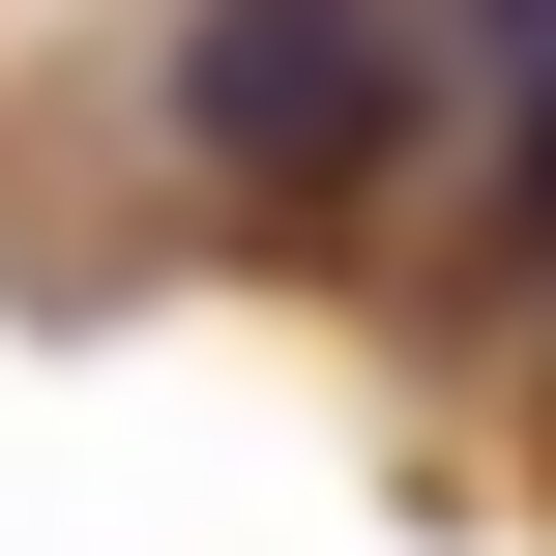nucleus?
I'll return each instance as SVG.
<instances>
[{"instance_id":"1","label":"nucleus","mask_w":556,"mask_h":556,"mask_svg":"<svg viewBox=\"0 0 556 556\" xmlns=\"http://www.w3.org/2000/svg\"><path fill=\"white\" fill-rule=\"evenodd\" d=\"M410 117H440V29H410V0H176V147H205V205H352Z\"/></svg>"},{"instance_id":"2","label":"nucleus","mask_w":556,"mask_h":556,"mask_svg":"<svg viewBox=\"0 0 556 556\" xmlns=\"http://www.w3.org/2000/svg\"><path fill=\"white\" fill-rule=\"evenodd\" d=\"M528 235H556V59H528Z\"/></svg>"}]
</instances>
